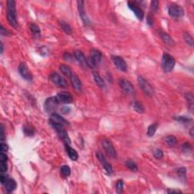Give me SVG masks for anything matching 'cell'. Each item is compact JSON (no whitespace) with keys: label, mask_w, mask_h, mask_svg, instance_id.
Masks as SVG:
<instances>
[{"label":"cell","mask_w":194,"mask_h":194,"mask_svg":"<svg viewBox=\"0 0 194 194\" xmlns=\"http://www.w3.org/2000/svg\"><path fill=\"white\" fill-rule=\"evenodd\" d=\"M167 12L171 17L174 18H179V17H183L184 14V10L177 4H171L167 8Z\"/></svg>","instance_id":"cell-6"},{"label":"cell","mask_w":194,"mask_h":194,"mask_svg":"<svg viewBox=\"0 0 194 194\" xmlns=\"http://www.w3.org/2000/svg\"><path fill=\"white\" fill-rule=\"evenodd\" d=\"M102 146L105 152H106L107 155L108 156L111 157L113 158H116L117 157V152H116L115 149H114V146H113L112 142L108 139H104L102 141Z\"/></svg>","instance_id":"cell-7"},{"label":"cell","mask_w":194,"mask_h":194,"mask_svg":"<svg viewBox=\"0 0 194 194\" xmlns=\"http://www.w3.org/2000/svg\"><path fill=\"white\" fill-rule=\"evenodd\" d=\"M3 44H2V42H1V54H2V52H3Z\"/></svg>","instance_id":"cell-52"},{"label":"cell","mask_w":194,"mask_h":194,"mask_svg":"<svg viewBox=\"0 0 194 194\" xmlns=\"http://www.w3.org/2000/svg\"><path fill=\"white\" fill-rule=\"evenodd\" d=\"M146 21H147V23L149 26H152V24H153V17H152V16L151 14H149L147 16Z\"/></svg>","instance_id":"cell-43"},{"label":"cell","mask_w":194,"mask_h":194,"mask_svg":"<svg viewBox=\"0 0 194 194\" xmlns=\"http://www.w3.org/2000/svg\"><path fill=\"white\" fill-rule=\"evenodd\" d=\"M50 121L51 122H55L58 123V124H61L62 125H66V124H68V122L66 119H64L62 116L59 115L57 113H52L50 116Z\"/></svg>","instance_id":"cell-18"},{"label":"cell","mask_w":194,"mask_h":194,"mask_svg":"<svg viewBox=\"0 0 194 194\" xmlns=\"http://www.w3.org/2000/svg\"><path fill=\"white\" fill-rule=\"evenodd\" d=\"M113 63H114V66L117 67L118 70H121V71H126L127 69V65L126 61H124V58L122 57L118 56V55H113L111 57Z\"/></svg>","instance_id":"cell-12"},{"label":"cell","mask_w":194,"mask_h":194,"mask_svg":"<svg viewBox=\"0 0 194 194\" xmlns=\"http://www.w3.org/2000/svg\"><path fill=\"white\" fill-rule=\"evenodd\" d=\"M182 149H183V151L184 152H188L192 149V146H191V144L189 142H186L182 146Z\"/></svg>","instance_id":"cell-38"},{"label":"cell","mask_w":194,"mask_h":194,"mask_svg":"<svg viewBox=\"0 0 194 194\" xmlns=\"http://www.w3.org/2000/svg\"><path fill=\"white\" fill-rule=\"evenodd\" d=\"M159 36L163 40V42H164L166 45H168V46H173V45H174V44H175L174 39L171 37V36H169L165 32L159 31Z\"/></svg>","instance_id":"cell-20"},{"label":"cell","mask_w":194,"mask_h":194,"mask_svg":"<svg viewBox=\"0 0 194 194\" xmlns=\"http://www.w3.org/2000/svg\"><path fill=\"white\" fill-rule=\"evenodd\" d=\"M158 1H155V0H154V1H152L151 2V8H152V11H156L157 9H158Z\"/></svg>","instance_id":"cell-41"},{"label":"cell","mask_w":194,"mask_h":194,"mask_svg":"<svg viewBox=\"0 0 194 194\" xmlns=\"http://www.w3.org/2000/svg\"><path fill=\"white\" fill-rule=\"evenodd\" d=\"M59 104H70L73 102V97L68 92H60L56 95Z\"/></svg>","instance_id":"cell-14"},{"label":"cell","mask_w":194,"mask_h":194,"mask_svg":"<svg viewBox=\"0 0 194 194\" xmlns=\"http://www.w3.org/2000/svg\"><path fill=\"white\" fill-rule=\"evenodd\" d=\"M96 158H98L100 163L102 164V167L105 168V170L106 171V172L108 174H111L113 173V168L112 166L110 164V163L105 159V158L104 157V155H102L101 152H96Z\"/></svg>","instance_id":"cell-13"},{"label":"cell","mask_w":194,"mask_h":194,"mask_svg":"<svg viewBox=\"0 0 194 194\" xmlns=\"http://www.w3.org/2000/svg\"><path fill=\"white\" fill-rule=\"evenodd\" d=\"M127 6L128 8L134 13V14L136 15V17H137L139 20H142L144 17V13L142 11V10L139 7H138L137 5H136L135 3L131 2H127Z\"/></svg>","instance_id":"cell-16"},{"label":"cell","mask_w":194,"mask_h":194,"mask_svg":"<svg viewBox=\"0 0 194 194\" xmlns=\"http://www.w3.org/2000/svg\"><path fill=\"white\" fill-rule=\"evenodd\" d=\"M123 187H124V181L122 180H117V183H116V190L117 192L120 193L123 191Z\"/></svg>","instance_id":"cell-36"},{"label":"cell","mask_w":194,"mask_h":194,"mask_svg":"<svg viewBox=\"0 0 194 194\" xmlns=\"http://www.w3.org/2000/svg\"><path fill=\"white\" fill-rule=\"evenodd\" d=\"M102 58V54L99 50L92 49L90 52V56L88 59H86L87 66L91 68H94L95 66L98 65L101 62Z\"/></svg>","instance_id":"cell-4"},{"label":"cell","mask_w":194,"mask_h":194,"mask_svg":"<svg viewBox=\"0 0 194 194\" xmlns=\"http://www.w3.org/2000/svg\"><path fill=\"white\" fill-rule=\"evenodd\" d=\"M185 98L186 99V102L188 103V107L189 108V109L192 110L193 108V103H194V99H193V95L191 92H186L185 94Z\"/></svg>","instance_id":"cell-29"},{"label":"cell","mask_w":194,"mask_h":194,"mask_svg":"<svg viewBox=\"0 0 194 194\" xmlns=\"http://www.w3.org/2000/svg\"><path fill=\"white\" fill-rule=\"evenodd\" d=\"M65 149L67 151V153L68 155L69 158L73 161H76L78 158V154L76 152L75 149H74L73 148L70 147L69 145H65Z\"/></svg>","instance_id":"cell-23"},{"label":"cell","mask_w":194,"mask_h":194,"mask_svg":"<svg viewBox=\"0 0 194 194\" xmlns=\"http://www.w3.org/2000/svg\"><path fill=\"white\" fill-rule=\"evenodd\" d=\"M29 28H30V31H31L32 34L33 35V36L36 38L40 37V28L37 24L34 23H30L28 24Z\"/></svg>","instance_id":"cell-22"},{"label":"cell","mask_w":194,"mask_h":194,"mask_svg":"<svg viewBox=\"0 0 194 194\" xmlns=\"http://www.w3.org/2000/svg\"><path fill=\"white\" fill-rule=\"evenodd\" d=\"M137 82L139 87L141 88V89H142L144 93L146 94L147 95H150V96L153 95L155 91H154L152 85L148 82L147 80H146L142 76H139L137 78Z\"/></svg>","instance_id":"cell-5"},{"label":"cell","mask_w":194,"mask_h":194,"mask_svg":"<svg viewBox=\"0 0 194 194\" xmlns=\"http://www.w3.org/2000/svg\"><path fill=\"white\" fill-rule=\"evenodd\" d=\"M189 134H190V136H192V137H193V127H191L190 131H189Z\"/></svg>","instance_id":"cell-51"},{"label":"cell","mask_w":194,"mask_h":194,"mask_svg":"<svg viewBox=\"0 0 194 194\" xmlns=\"http://www.w3.org/2000/svg\"><path fill=\"white\" fill-rule=\"evenodd\" d=\"M132 108L134 111H136V112L139 113V114H142V113L144 112L145 109H144L143 105H142V103L138 101H135L132 103Z\"/></svg>","instance_id":"cell-26"},{"label":"cell","mask_w":194,"mask_h":194,"mask_svg":"<svg viewBox=\"0 0 194 194\" xmlns=\"http://www.w3.org/2000/svg\"><path fill=\"white\" fill-rule=\"evenodd\" d=\"M93 79L95 83H96V85L98 86L101 88H103L105 86V83L104 81V80L102 79V77L99 75L97 72H94L93 73Z\"/></svg>","instance_id":"cell-24"},{"label":"cell","mask_w":194,"mask_h":194,"mask_svg":"<svg viewBox=\"0 0 194 194\" xmlns=\"http://www.w3.org/2000/svg\"><path fill=\"white\" fill-rule=\"evenodd\" d=\"M177 174L181 178H186V170L185 167H180L177 170Z\"/></svg>","instance_id":"cell-37"},{"label":"cell","mask_w":194,"mask_h":194,"mask_svg":"<svg viewBox=\"0 0 194 194\" xmlns=\"http://www.w3.org/2000/svg\"><path fill=\"white\" fill-rule=\"evenodd\" d=\"M50 124L52 125V127L56 130L57 133H58L59 137L61 139V140L64 142V144L65 145H70V139L69 137L68 134H67V131L65 130V129L64 128V125H62L61 124H58V123L51 122V121Z\"/></svg>","instance_id":"cell-3"},{"label":"cell","mask_w":194,"mask_h":194,"mask_svg":"<svg viewBox=\"0 0 194 194\" xmlns=\"http://www.w3.org/2000/svg\"><path fill=\"white\" fill-rule=\"evenodd\" d=\"M8 177H7L6 175H5V174H1V176H0V179H1V183L2 184H5V183L6 182L7 179H8Z\"/></svg>","instance_id":"cell-47"},{"label":"cell","mask_w":194,"mask_h":194,"mask_svg":"<svg viewBox=\"0 0 194 194\" xmlns=\"http://www.w3.org/2000/svg\"><path fill=\"white\" fill-rule=\"evenodd\" d=\"M183 39H184L186 44H188L190 46L193 45V39H192V36L190 34H189L188 33H183Z\"/></svg>","instance_id":"cell-34"},{"label":"cell","mask_w":194,"mask_h":194,"mask_svg":"<svg viewBox=\"0 0 194 194\" xmlns=\"http://www.w3.org/2000/svg\"><path fill=\"white\" fill-rule=\"evenodd\" d=\"M125 165L130 169V171H137L138 167L136 164V163L133 162V161H130V160H128L125 162Z\"/></svg>","instance_id":"cell-32"},{"label":"cell","mask_w":194,"mask_h":194,"mask_svg":"<svg viewBox=\"0 0 194 194\" xmlns=\"http://www.w3.org/2000/svg\"><path fill=\"white\" fill-rule=\"evenodd\" d=\"M167 193H181L182 191L177 190V189H167Z\"/></svg>","instance_id":"cell-50"},{"label":"cell","mask_w":194,"mask_h":194,"mask_svg":"<svg viewBox=\"0 0 194 194\" xmlns=\"http://www.w3.org/2000/svg\"><path fill=\"white\" fill-rule=\"evenodd\" d=\"M77 6H78V11L82 20L85 25H88L89 23V20L86 14L84 8V2L83 1H77Z\"/></svg>","instance_id":"cell-15"},{"label":"cell","mask_w":194,"mask_h":194,"mask_svg":"<svg viewBox=\"0 0 194 194\" xmlns=\"http://www.w3.org/2000/svg\"><path fill=\"white\" fill-rule=\"evenodd\" d=\"M8 145L5 143H3V142H2V143H1V152H5L8 151Z\"/></svg>","instance_id":"cell-44"},{"label":"cell","mask_w":194,"mask_h":194,"mask_svg":"<svg viewBox=\"0 0 194 194\" xmlns=\"http://www.w3.org/2000/svg\"><path fill=\"white\" fill-rule=\"evenodd\" d=\"M0 31H1V34H2V36H3V35H6V36H8V35L9 34V32H8V30H5L2 25L1 26V30H0Z\"/></svg>","instance_id":"cell-48"},{"label":"cell","mask_w":194,"mask_h":194,"mask_svg":"<svg viewBox=\"0 0 194 194\" xmlns=\"http://www.w3.org/2000/svg\"><path fill=\"white\" fill-rule=\"evenodd\" d=\"M0 139L1 140H4L5 139V131H4V127L2 124H1V132H0Z\"/></svg>","instance_id":"cell-46"},{"label":"cell","mask_w":194,"mask_h":194,"mask_svg":"<svg viewBox=\"0 0 194 194\" xmlns=\"http://www.w3.org/2000/svg\"><path fill=\"white\" fill-rule=\"evenodd\" d=\"M153 155L156 158H161L163 157V155H164V154H163L162 150H161L159 149H156L154 150Z\"/></svg>","instance_id":"cell-39"},{"label":"cell","mask_w":194,"mask_h":194,"mask_svg":"<svg viewBox=\"0 0 194 194\" xmlns=\"http://www.w3.org/2000/svg\"><path fill=\"white\" fill-rule=\"evenodd\" d=\"M58 105H59V102H58L56 96H51L46 99V100L44 102V108L46 112L53 113Z\"/></svg>","instance_id":"cell-8"},{"label":"cell","mask_w":194,"mask_h":194,"mask_svg":"<svg viewBox=\"0 0 194 194\" xmlns=\"http://www.w3.org/2000/svg\"><path fill=\"white\" fill-rule=\"evenodd\" d=\"M23 130L24 134L28 136H33L35 134V130L30 124H25L23 127Z\"/></svg>","instance_id":"cell-27"},{"label":"cell","mask_w":194,"mask_h":194,"mask_svg":"<svg viewBox=\"0 0 194 194\" xmlns=\"http://www.w3.org/2000/svg\"><path fill=\"white\" fill-rule=\"evenodd\" d=\"M70 111V108L69 107L67 106H64L61 108V112L62 114H68Z\"/></svg>","instance_id":"cell-45"},{"label":"cell","mask_w":194,"mask_h":194,"mask_svg":"<svg viewBox=\"0 0 194 194\" xmlns=\"http://www.w3.org/2000/svg\"><path fill=\"white\" fill-rule=\"evenodd\" d=\"M18 71L20 75L23 77L25 80L27 81H31L33 80V75H32L31 72L29 70L27 64L25 63H20L18 67Z\"/></svg>","instance_id":"cell-11"},{"label":"cell","mask_w":194,"mask_h":194,"mask_svg":"<svg viewBox=\"0 0 194 194\" xmlns=\"http://www.w3.org/2000/svg\"><path fill=\"white\" fill-rule=\"evenodd\" d=\"M175 66V59L171 55L164 52L161 58V68L165 73H169Z\"/></svg>","instance_id":"cell-2"},{"label":"cell","mask_w":194,"mask_h":194,"mask_svg":"<svg viewBox=\"0 0 194 194\" xmlns=\"http://www.w3.org/2000/svg\"><path fill=\"white\" fill-rule=\"evenodd\" d=\"M119 85L123 92L127 95H133L135 92V89L132 83L125 79H120L119 80Z\"/></svg>","instance_id":"cell-10"},{"label":"cell","mask_w":194,"mask_h":194,"mask_svg":"<svg viewBox=\"0 0 194 194\" xmlns=\"http://www.w3.org/2000/svg\"><path fill=\"white\" fill-rule=\"evenodd\" d=\"M59 69L60 70H61V73H62L64 76H66L67 77H69V78L71 77L72 74H74V73L72 72V70H70V67H69L67 65H66V64H60Z\"/></svg>","instance_id":"cell-25"},{"label":"cell","mask_w":194,"mask_h":194,"mask_svg":"<svg viewBox=\"0 0 194 194\" xmlns=\"http://www.w3.org/2000/svg\"><path fill=\"white\" fill-rule=\"evenodd\" d=\"M174 120H176L177 121L180 123H184V124H187L189 121L192 120V119L189 118V117H185V116H177V117H174Z\"/></svg>","instance_id":"cell-33"},{"label":"cell","mask_w":194,"mask_h":194,"mask_svg":"<svg viewBox=\"0 0 194 194\" xmlns=\"http://www.w3.org/2000/svg\"><path fill=\"white\" fill-rule=\"evenodd\" d=\"M157 128H158V124L157 123H154V124H151L149 126L147 130V135L149 136H153L155 135V132H156Z\"/></svg>","instance_id":"cell-31"},{"label":"cell","mask_w":194,"mask_h":194,"mask_svg":"<svg viewBox=\"0 0 194 194\" xmlns=\"http://www.w3.org/2000/svg\"><path fill=\"white\" fill-rule=\"evenodd\" d=\"M70 81H71L72 86L74 88V89L77 92H80L82 89V83L80 81V78L77 77V75L73 74L71 77H70Z\"/></svg>","instance_id":"cell-19"},{"label":"cell","mask_w":194,"mask_h":194,"mask_svg":"<svg viewBox=\"0 0 194 194\" xmlns=\"http://www.w3.org/2000/svg\"><path fill=\"white\" fill-rule=\"evenodd\" d=\"M74 56L75 59L78 61L79 64L83 67H86L87 66V62H86V59L84 56V54L80 50H75L74 52Z\"/></svg>","instance_id":"cell-17"},{"label":"cell","mask_w":194,"mask_h":194,"mask_svg":"<svg viewBox=\"0 0 194 194\" xmlns=\"http://www.w3.org/2000/svg\"><path fill=\"white\" fill-rule=\"evenodd\" d=\"M5 187L7 192H11L14 190H15L16 188H17V183H16V181L14 179L8 177L7 179L6 182L5 183Z\"/></svg>","instance_id":"cell-21"},{"label":"cell","mask_w":194,"mask_h":194,"mask_svg":"<svg viewBox=\"0 0 194 194\" xmlns=\"http://www.w3.org/2000/svg\"><path fill=\"white\" fill-rule=\"evenodd\" d=\"M165 142H167V145L171 146H174L177 144V138L173 135H168L165 137Z\"/></svg>","instance_id":"cell-30"},{"label":"cell","mask_w":194,"mask_h":194,"mask_svg":"<svg viewBox=\"0 0 194 194\" xmlns=\"http://www.w3.org/2000/svg\"><path fill=\"white\" fill-rule=\"evenodd\" d=\"M72 58V55L70 54H69L68 52H66V53L64 54V58L67 61H70Z\"/></svg>","instance_id":"cell-49"},{"label":"cell","mask_w":194,"mask_h":194,"mask_svg":"<svg viewBox=\"0 0 194 194\" xmlns=\"http://www.w3.org/2000/svg\"><path fill=\"white\" fill-rule=\"evenodd\" d=\"M8 161V156L5 152H1L0 153V162H7Z\"/></svg>","instance_id":"cell-40"},{"label":"cell","mask_w":194,"mask_h":194,"mask_svg":"<svg viewBox=\"0 0 194 194\" xmlns=\"http://www.w3.org/2000/svg\"><path fill=\"white\" fill-rule=\"evenodd\" d=\"M49 79L54 84H55L58 87L66 88L68 86L65 79L61 77V75H59L56 72H52V74L49 75Z\"/></svg>","instance_id":"cell-9"},{"label":"cell","mask_w":194,"mask_h":194,"mask_svg":"<svg viewBox=\"0 0 194 194\" xmlns=\"http://www.w3.org/2000/svg\"><path fill=\"white\" fill-rule=\"evenodd\" d=\"M61 173L64 177H68L70 174V168L67 165H63L61 167Z\"/></svg>","instance_id":"cell-35"},{"label":"cell","mask_w":194,"mask_h":194,"mask_svg":"<svg viewBox=\"0 0 194 194\" xmlns=\"http://www.w3.org/2000/svg\"><path fill=\"white\" fill-rule=\"evenodd\" d=\"M59 23H60V27H61V29H62L63 31L64 32V33H66L67 34H71L72 33V30H71V27L69 26V24L67 23H66L65 21H64V20H61V21H59Z\"/></svg>","instance_id":"cell-28"},{"label":"cell","mask_w":194,"mask_h":194,"mask_svg":"<svg viewBox=\"0 0 194 194\" xmlns=\"http://www.w3.org/2000/svg\"><path fill=\"white\" fill-rule=\"evenodd\" d=\"M7 20L11 27L17 28V12H16V2L13 0H8L7 2Z\"/></svg>","instance_id":"cell-1"},{"label":"cell","mask_w":194,"mask_h":194,"mask_svg":"<svg viewBox=\"0 0 194 194\" xmlns=\"http://www.w3.org/2000/svg\"><path fill=\"white\" fill-rule=\"evenodd\" d=\"M8 169V166H7L6 162H1V165H0V170H1V172L4 173L7 171Z\"/></svg>","instance_id":"cell-42"}]
</instances>
